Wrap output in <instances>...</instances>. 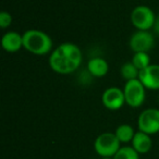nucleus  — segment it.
I'll return each mask as SVG.
<instances>
[{"mask_svg":"<svg viewBox=\"0 0 159 159\" xmlns=\"http://www.w3.org/2000/svg\"><path fill=\"white\" fill-rule=\"evenodd\" d=\"M83 61L82 50L73 43H62L53 48L49 55L48 63L50 69L57 74L68 75L79 70Z\"/></svg>","mask_w":159,"mask_h":159,"instance_id":"nucleus-1","label":"nucleus"},{"mask_svg":"<svg viewBox=\"0 0 159 159\" xmlns=\"http://www.w3.org/2000/svg\"><path fill=\"white\" fill-rule=\"evenodd\" d=\"M102 106L111 111L120 110L125 105L123 89L118 86H110L104 91L102 95Z\"/></svg>","mask_w":159,"mask_h":159,"instance_id":"nucleus-8","label":"nucleus"},{"mask_svg":"<svg viewBox=\"0 0 159 159\" xmlns=\"http://www.w3.org/2000/svg\"><path fill=\"white\" fill-rule=\"evenodd\" d=\"M23 48L32 55L46 56L53 50V43L44 31L31 29L23 33Z\"/></svg>","mask_w":159,"mask_h":159,"instance_id":"nucleus-2","label":"nucleus"},{"mask_svg":"<svg viewBox=\"0 0 159 159\" xmlns=\"http://www.w3.org/2000/svg\"><path fill=\"white\" fill-rule=\"evenodd\" d=\"M137 128L149 135L159 133V109L147 108L142 111L137 118Z\"/></svg>","mask_w":159,"mask_h":159,"instance_id":"nucleus-6","label":"nucleus"},{"mask_svg":"<svg viewBox=\"0 0 159 159\" xmlns=\"http://www.w3.org/2000/svg\"><path fill=\"white\" fill-rule=\"evenodd\" d=\"M155 45V37L149 31H136L129 40L133 52H149Z\"/></svg>","mask_w":159,"mask_h":159,"instance_id":"nucleus-7","label":"nucleus"},{"mask_svg":"<svg viewBox=\"0 0 159 159\" xmlns=\"http://www.w3.org/2000/svg\"><path fill=\"white\" fill-rule=\"evenodd\" d=\"M1 47L9 53H14L23 48V34L16 31H9L3 34L1 38Z\"/></svg>","mask_w":159,"mask_h":159,"instance_id":"nucleus-10","label":"nucleus"},{"mask_svg":"<svg viewBox=\"0 0 159 159\" xmlns=\"http://www.w3.org/2000/svg\"><path fill=\"white\" fill-rule=\"evenodd\" d=\"M121 145L115 132H104L96 137L94 150L99 157H113L121 148Z\"/></svg>","mask_w":159,"mask_h":159,"instance_id":"nucleus-3","label":"nucleus"},{"mask_svg":"<svg viewBox=\"0 0 159 159\" xmlns=\"http://www.w3.org/2000/svg\"><path fill=\"white\" fill-rule=\"evenodd\" d=\"M156 14L147 6H136L131 11L130 20L136 31H150L154 27Z\"/></svg>","mask_w":159,"mask_h":159,"instance_id":"nucleus-4","label":"nucleus"},{"mask_svg":"<svg viewBox=\"0 0 159 159\" xmlns=\"http://www.w3.org/2000/svg\"><path fill=\"white\" fill-rule=\"evenodd\" d=\"M135 132L136 131L134 130L132 125L130 124H126V123H123V124H120L115 131V134L116 136L118 137L121 144H128V143H131L135 135Z\"/></svg>","mask_w":159,"mask_h":159,"instance_id":"nucleus-13","label":"nucleus"},{"mask_svg":"<svg viewBox=\"0 0 159 159\" xmlns=\"http://www.w3.org/2000/svg\"><path fill=\"white\" fill-rule=\"evenodd\" d=\"M152 30H154L155 33L159 36V13L157 14V16H156V21H155V25H154V27H152Z\"/></svg>","mask_w":159,"mask_h":159,"instance_id":"nucleus-18","label":"nucleus"},{"mask_svg":"<svg viewBox=\"0 0 159 159\" xmlns=\"http://www.w3.org/2000/svg\"><path fill=\"white\" fill-rule=\"evenodd\" d=\"M158 102H159V98H158Z\"/></svg>","mask_w":159,"mask_h":159,"instance_id":"nucleus-20","label":"nucleus"},{"mask_svg":"<svg viewBox=\"0 0 159 159\" xmlns=\"http://www.w3.org/2000/svg\"><path fill=\"white\" fill-rule=\"evenodd\" d=\"M113 159H139V154L132 146H121Z\"/></svg>","mask_w":159,"mask_h":159,"instance_id":"nucleus-16","label":"nucleus"},{"mask_svg":"<svg viewBox=\"0 0 159 159\" xmlns=\"http://www.w3.org/2000/svg\"><path fill=\"white\" fill-rule=\"evenodd\" d=\"M139 80L148 91L159 89V64L150 63L147 68L139 71Z\"/></svg>","mask_w":159,"mask_h":159,"instance_id":"nucleus-9","label":"nucleus"},{"mask_svg":"<svg viewBox=\"0 0 159 159\" xmlns=\"http://www.w3.org/2000/svg\"><path fill=\"white\" fill-rule=\"evenodd\" d=\"M131 146L139 152V155L147 154L152 146V135L147 134L145 132L142 131H136L135 135L133 137L132 142H131Z\"/></svg>","mask_w":159,"mask_h":159,"instance_id":"nucleus-11","label":"nucleus"},{"mask_svg":"<svg viewBox=\"0 0 159 159\" xmlns=\"http://www.w3.org/2000/svg\"><path fill=\"white\" fill-rule=\"evenodd\" d=\"M131 61L139 71H142L150 64V57L148 52H134Z\"/></svg>","mask_w":159,"mask_h":159,"instance_id":"nucleus-15","label":"nucleus"},{"mask_svg":"<svg viewBox=\"0 0 159 159\" xmlns=\"http://www.w3.org/2000/svg\"><path fill=\"white\" fill-rule=\"evenodd\" d=\"M12 16L7 11H1L0 12V27L2 30H6L12 24Z\"/></svg>","mask_w":159,"mask_h":159,"instance_id":"nucleus-17","label":"nucleus"},{"mask_svg":"<svg viewBox=\"0 0 159 159\" xmlns=\"http://www.w3.org/2000/svg\"><path fill=\"white\" fill-rule=\"evenodd\" d=\"M125 104L131 108H139L145 102L146 87L139 79L126 81L123 86Z\"/></svg>","mask_w":159,"mask_h":159,"instance_id":"nucleus-5","label":"nucleus"},{"mask_svg":"<svg viewBox=\"0 0 159 159\" xmlns=\"http://www.w3.org/2000/svg\"><path fill=\"white\" fill-rule=\"evenodd\" d=\"M86 70L93 77H104L109 71V64L104 58L94 57L89 60Z\"/></svg>","mask_w":159,"mask_h":159,"instance_id":"nucleus-12","label":"nucleus"},{"mask_svg":"<svg viewBox=\"0 0 159 159\" xmlns=\"http://www.w3.org/2000/svg\"><path fill=\"white\" fill-rule=\"evenodd\" d=\"M100 159H113V157H100Z\"/></svg>","mask_w":159,"mask_h":159,"instance_id":"nucleus-19","label":"nucleus"},{"mask_svg":"<svg viewBox=\"0 0 159 159\" xmlns=\"http://www.w3.org/2000/svg\"><path fill=\"white\" fill-rule=\"evenodd\" d=\"M120 74H121L122 79L125 80L126 82V81H130V80L139 79V70L133 64L132 61H126L120 68Z\"/></svg>","mask_w":159,"mask_h":159,"instance_id":"nucleus-14","label":"nucleus"}]
</instances>
